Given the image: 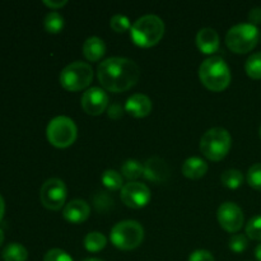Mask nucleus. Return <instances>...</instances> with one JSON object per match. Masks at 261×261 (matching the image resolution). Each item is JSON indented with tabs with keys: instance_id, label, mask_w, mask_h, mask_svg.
<instances>
[{
	"instance_id": "nucleus-18",
	"label": "nucleus",
	"mask_w": 261,
	"mask_h": 261,
	"mask_svg": "<svg viewBox=\"0 0 261 261\" xmlns=\"http://www.w3.org/2000/svg\"><path fill=\"white\" fill-rule=\"evenodd\" d=\"M106 53V45L103 40L97 36H91L83 43V54L88 61H98Z\"/></svg>"
},
{
	"instance_id": "nucleus-33",
	"label": "nucleus",
	"mask_w": 261,
	"mask_h": 261,
	"mask_svg": "<svg viewBox=\"0 0 261 261\" xmlns=\"http://www.w3.org/2000/svg\"><path fill=\"white\" fill-rule=\"evenodd\" d=\"M249 20H250V24H252V25L260 24L261 23V8L260 7H255L250 10Z\"/></svg>"
},
{
	"instance_id": "nucleus-15",
	"label": "nucleus",
	"mask_w": 261,
	"mask_h": 261,
	"mask_svg": "<svg viewBox=\"0 0 261 261\" xmlns=\"http://www.w3.org/2000/svg\"><path fill=\"white\" fill-rule=\"evenodd\" d=\"M143 176L152 182L162 184L167 181L168 176H170V170H168L167 163L162 158L152 157L144 163Z\"/></svg>"
},
{
	"instance_id": "nucleus-28",
	"label": "nucleus",
	"mask_w": 261,
	"mask_h": 261,
	"mask_svg": "<svg viewBox=\"0 0 261 261\" xmlns=\"http://www.w3.org/2000/svg\"><path fill=\"white\" fill-rule=\"evenodd\" d=\"M246 236L251 240L261 241V216H256L246 224Z\"/></svg>"
},
{
	"instance_id": "nucleus-36",
	"label": "nucleus",
	"mask_w": 261,
	"mask_h": 261,
	"mask_svg": "<svg viewBox=\"0 0 261 261\" xmlns=\"http://www.w3.org/2000/svg\"><path fill=\"white\" fill-rule=\"evenodd\" d=\"M255 257L257 261H261V244L257 245L256 249H255Z\"/></svg>"
},
{
	"instance_id": "nucleus-39",
	"label": "nucleus",
	"mask_w": 261,
	"mask_h": 261,
	"mask_svg": "<svg viewBox=\"0 0 261 261\" xmlns=\"http://www.w3.org/2000/svg\"><path fill=\"white\" fill-rule=\"evenodd\" d=\"M259 135H260V139H261V126H260V130H259Z\"/></svg>"
},
{
	"instance_id": "nucleus-5",
	"label": "nucleus",
	"mask_w": 261,
	"mask_h": 261,
	"mask_svg": "<svg viewBox=\"0 0 261 261\" xmlns=\"http://www.w3.org/2000/svg\"><path fill=\"white\" fill-rule=\"evenodd\" d=\"M110 240L116 249L130 251L142 245L144 240V228L137 221H121L112 227Z\"/></svg>"
},
{
	"instance_id": "nucleus-7",
	"label": "nucleus",
	"mask_w": 261,
	"mask_h": 261,
	"mask_svg": "<svg viewBox=\"0 0 261 261\" xmlns=\"http://www.w3.org/2000/svg\"><path fill=\"white\" fill-rule=\"evenodd\" d=\"M259 41V30L250 23H240L229 28L226 35V45L232 53L246 54L254 50Z\"/></svg>"
},
{
	"instance_id": "nucleus-26",
	"label": "nucleus",
	"mask_w": 261,
	"mask_h": 261,
	"mask_svg": "<svg viewBox=\"0 0 261 261\" xmlns=\"http://www.w3.org/2000/svg\"><path fill=\"white\" fill-rule=\"evenodd\" d=\"M110 25L117 33H124L132 28V23H130L129 18L124 14H115L110 20Z\"/></svg>"
},
{
	"instance_id": "nucleus-19",
	"label": "nucleus",
	"mask_w": 261,
	"mask_h": 261,
	"mask_svg": "<svg viewBox=\"0 0 261 261\" xmlns=\"http://www.w3.org/2000/svg\"><path fill=\"white\" fill-rule=\"evenodd\" d=\"M2 255L4 261H27L28 251L23 245L12 242L4 247Z\"/></svg>"
},
{
	"instance_id": "nucleus-4",
	"label": "nucleus",
	"mask_w": 261,
	"mask_h": 261,
	"mask_svg": "<svg viewBox=\"0 0 261 261\" xmlns=\"http://www.w3.org/2000/svg\"><path fill=\"white\" fill-rule=\"evenodd\" d=\"M232 147V137L224 127H212L204 133L200 139V152L205 158L219 162L229 153Z\"/></svg>"
},
{
	"instance_id": "nucleus-27",
	"label": "nucleus",
	"mask_w": 261,
	"mask_h": 261,
	"mask_svg": "<svg viewBox=\"0 0 261 261\" xmlns=\"http://www.w3.org/2000/svg\"><path fill=\"white\" fill-rule=\"evenodd\" d=\"M246 180L252 189L261 191V163H256L249 168Z\"/></svg>"
},
{
	"instance_id": "nucleus-17",
	"label": "nucleus",
	"mask_w": 261,
	"mask_h": 261,
	"mask_svg": "<svg viewBox=\"0 0 261 261\" xmlns=\"http://www.w3.org/2000/svg\"><path fill=\"white\" fill-rule=\"evenodd\" d=\"M182 175L191 180H198L205 176L208 172V165L205 161L200 157H190L184 162L182 165Z\"/></svg>"
},
{
	"instance_id": "nucleus-31",
	"label": "nucleus",
	"mask_w": 261,
	"mask_h": 261,
	"mask_svg": "<svg viewBox=\"0 0 261 261\" xmlns=\"http://www.w3.org/2000/svg\"><path fill=\"white\" fill-rule=\"evenodd\" d=\"M189 261H216L214 260L213 254L208 250H196L191 252Z\"/></svg>"
},
{
	"instance_id": "nucleus-37",
	"label": "nucleus",
	"mask_w": 261,
	"mask_h": 261,
	"mask_svg": "<svg viewBox=\"0 0 261 261\" xmlns=\"http://www.w3.org/2000/svg\"><path fill=\"white\" fill-rule=\"evenodd\" d=\"M3 242H4V232H3V229L0 228V246L3 245Z\"/></svg>"
},
{
	"instance_id": "nucleus-3",
	"label": "nucleus",
	"mask_w": 261,
	"mask_h": 261,
	"mask_svg": "<svg viewBox=\"0 0 261 261\" xmlns=\"http://www.w3.org/2000/svg\"><path fill=\"white\" fill-rule=\"evenodd\" d=\"M199 78L209 91L222 92L231 83V70L223 59L211 56L199 66Z\"/></svg>"
},
{
	"instance_id": "nucleus-12",
	"label": "nucleus",
	"mask_w": 261,
	"mask_h": 261,
	"mask_svg": "<svg viewBox=\"0 0 261 261\" xmlns=\"http://www.w3.org/2000/svg\"><path fill=\"white\" fill-rule=\"evenodd\" d=\"M109 94L103 88L91 87L82 96V107L91 116H98L109 109Z\"/></svg>"
},
{
	"instance_id": "nucleus-23",
	"label": "nucleus",
	"mask_w": 261,
	"mask_h": 261,
	"mask_svg": "<svg viewBox=\"0 0 261 261\" xmlns=\"http://www.w3.org/2000/svg\"><path fill=\"white\" fill-rule=\"evenodd\" d=\"M101 181H102V184H103L105 188L109 189L110 191L121 190L122 186L125 185L124 181H122V176L115 170L105 171V172L102 173Z\"/></svg>"
},
{
	"instance_id": "nucleus-6",
	"label": "nucleus",
	"mask_w": 261,
	"mask_h": 261,
	"mask_svg": "<svg viewBox=\"0 0 261 261\" xmlns=\"http://www.w3.org/2000/svg\"><path fill=\"white\" fill-rule=\"evenodd\" d=\"M93 81V69L88 63L74 61L63 69L59 76L61 87L69 92H78L88 88Z\"/></svg>"
},
{
	"instance_id": "nucleus-11",
	"label": "nucleus",
	"mask_w": 261,
	"mask_h": 261,
	"mask_svg": "<svg viewBox=\"0 0 261 261\" xmlns=\"http://www.w3.org/2000/svg\"><path fill=\"white\" fill-rule=\"evenodd\" d=\"M217 218L224 231L229 233H236L244 227L245 216L242 209L232 201L221 204L217 212Z\"/></svg>"
},
{
	"instance_id": "nucleus-24",
	"label": "nucleus",
	"mask_w": 261,
	"mask_h": 261,
	"mask_svg": "<svg viewBox=\"0 0 261 261\" xmlns=\"http://www.w3.org/2000/svg\"><path fill=\"white\" fill-rule=\"evenodd\" d=\"M221 181L226 188L232 189H239L240 186L244 182V175L240 170H236V168H229V170L224 171L221 176Z\"/></svg>"
},
{
	"instance_id": "nucleus-10",
	"label": "nucleus",
	"mask_w": 261,
	"mask_h": 261,
	"mask_svg": "<svg viewBox=\"0 0 261 261\" xmlns=\"http://www.w3.org/2000/svg\"><path fill=\"white\" fill-rule=\"evenodd\" d=\"M121 200L126 206L132 209H142L149 204L152 199L149 188L147 185L138 181H132L122 186L121 189Z\"/></svg>"
},
{
	"instance_id": "nucleus-2",
	"label": "nucleus",
	"mask_w": 261,
	"mask_h": 261,
	"mask_svg": "<svg viewBox=\"0 0 261 261\" xmlns=\"http://www.w3.org/2000/svg\"><path fill=\"white\" fill-rule=\"evenodd\" d=\"M165 23L158 15L147 14L138 18L130 28V37L139 47H152L162 40Z\"/></svg>"
},
{
	"instance_id": "nucleus-21",
	"label": "nucleus",
	"mask_w": 261,
	"mask_h": 261,
	"mask_svg": "<svg viewBox=\"0 0 261 261\" xmlns=\"http://www.w3.org/2000/svg\"><path fill=\"white\" fill-rule=\"evenodd\" d=\"M107 245V239L101 232H89L84 237V247L89 252H99Z\"/></svg>"
},
{
	"instance_id": "nucleus-25",
	"label": "nucleus",
	"mask_w": 261,
	"mask_h": 261,
	"mask_svg": "<svg viewBox=\"0 0 261 261\" xmlns=\"http://www.w3.org/2000/svg\"><path fill=\"white\" fill-rule=\"evenodd\" d=\"M246 74L252 79H261V53L252 54L245 63Z\"/></svg>"
},
{
	"instance_id": "nucleus-34",
	"label": "nucleus",
	"mask_w": 261,
	"mask_h": 261,
	"mask_svg": "<svg viewBox=\"0 0 261 261\" xmlns=\"http://www.w3.org/2000/svg\"><path fill=\"white\" fill-rule=\"evenodd\" d=\"M43 4H45L46 7L50 8V9L56 10V9H60V8L65 7V5L68 4V2H66V0H58V2H54V0H50V2H48V0H45V2H43Z\"/></svg>"
},
{
	"instance_id": "nucleus-32",
	"label": "nucleus",
	"mask_w": 261,
	"mask_h": 261,
	"mask_svg": "<svg viewBox=\"0 0 261 261\" xmlns=\"http://www.w3.org/2000/svg\"><path fill=\"white\" fill-rule=\"evenodd\" d=\"M124 112L125 109L119 103H111V106H109V109H107V115L112 120L121 119L124 116Z\"/></svg>"
},
{
	"instance_id": "nucleus-38",
	"label": "nucleus",
	"mask_w": 261,
	"mask_h": 261,
	"mask_svg": "<svg viewBox=\"0 0 261 261\" xmlns=\"http://www.w3.org/2000/svg\"><path fill=\"white\" fill-rule=\"evenodd\" d=\"M83 261H103V260L96 259V257H89V259H84Z\"/></svg>"
},
{
	"instance_id": "nucleus-8",
	"label": "nucleus",
	"mask_w": 261,
	"mask_h": 261,
	"mask_svg": "<svg viewBox=\"0 0 261 261\" xmlns=\"http://www.w3.org/2000/svg\"><path fill=\"white\" fill-rule=\"evenodd\" d=\"M46 137L48 143L56 148H68L78 137V127L75 122L68 116H56L46 127Z\"/></svg>"
},
{
	"instance_id": "nucleus-16",
	"label": "nucleus",
	"mask_w": 261,
	"mask_h": 261,
	"mask_svg": "<svg viewBox=\"0 0 261 261\" xmlns=\"http://www.w3.org/2000/svg\"><path fill=\"white\" fill-rule=\"evenodd\" d=\"M196 46H198L199 51L205 55H212V54L217 53L221 46V40H219V35L217 33L216 30L213 28H201L196 35Z\"/></svg>"
},
{
	"instance_id": "nucleus-35",
	"label": "nucleus",
	"mask_w": 261,
	"mask_h": 261,
	"mask_svg": "<svg viewBox=\"0 0 261 261\" xmlns=\"http://www.w3.org/2000/svg\"><path fill=\"white\" fill-rule=\"evenodd\" d=\"M4 212H5V201L4 199H3L2 194H0V221H2L3 217H4Z\"/></svg>"
},
{
	"instance_id": "nucleus-14",
	"label": "nucleus",
	"mask_w": 261,
	"mask_h": 261,
	"mask_svg": "<svg viewBox=\"0 0 261 261\" xmlns=\"http://www.w3.org/2000/svg\"><path fill=\"white\" fill-rule=\"evenodd\" d=\"M124 109L125 112L132 115L133 117L142 119V117L148 116L152 112L153 105L147 94L135 93L126 99Z\"/></svg>"
},
{
	"instance_id": "nucleus-29",
	"label": "nucleus",
	"mask_w": 261,
	"mask_h": 261,
	"mask_svg": "<svg viewBox=\"0 0 261 261\" xmlns=\"http://www.w3.org/2000/svg\"><path fill=\"white\" fill-rule=\"evenodd\" d=\"M249 246V240L247 236L245 234H233V236L229 239V249L231 251L236 252V254H241Z\"/></svg>"
},
{
	"instance_id": "nucleus-1",
	"label": "nucleus",
	"mask_w": 261,
	"mask_h": 261,
	"mask_svg": "<svg viewBox=\"0 0 261 261\" xmlns=\"http://www.w3.org/2000/svg\"><path fill=\"white\" fill-rule=\"evenodd\" d=\"M97 78L105 91L121 93L138 83L140 69L130 59L114 56L101 61L97 66Z\"/></svg>"
},
{
	"instance_id": "nucleus-13",
	"label": "nucleus",
	"mask_w": 261,
	"mask_h": 261,
	"mask_svg": "<svg viewBox=\"0 0 261 261\" xmlns=\"http://www.w3.org/2000/svg\"><path fill=\"white\" fill-rule=\"evenodd\" d=\"M91 214V206L86 200L82 199H74L69 201L63 211V217L66 222L73 224H81L89 218Z\"/></svg>"
},
{
	"instance_id": "nucleus-22",
	"label": "nucleus",
	"mask_w": 261,
	"mask_h": 261,
	"mask_svg": "<svg viewBox=\"0 0 261 261\" xmlns=\"http://www.w3.org/2000/svg\"><path fill=\"white\" fill-rule=\"evenodd\" d=\"M43 27H45V30L47 31L48 33H53V35L60 33L64 28L63 15L59 12H56V10L48 12L47 14H46L45 19H43Z\"/></svg>"
},
{
	"instance_id": "nucleus-9",
	"label": "nucleus",
	"mask_w": 261,
	"mask_h": 261,
	"mask_svg": "<svg viewBox=\"0 0 261 261\" xmlns=\"http://www.w3.org/2000/svg\"><path fill=\"white\" fill-rule=\"evenodd\" d=\"M68 196V189L60 178H48L43 182L40 190L41 203L50 211H60L64 206Z\"/></svg>"
},
{
	"instance_id": "nucleus-30",
	"label": "nucleus",
	"mask_w": 261,
	"mask_h": 261,
	"mask_svg": "<svg viewBox=\"0 0 261 261\" xmlns=\"http://www.w3.org/2000/svg\"><path fill=\"white\" fill-rule=\"evenodd\" d=\"M43 261H73L70 255L61 249H51L46 252Z\"/></svg>"
},
{
	"instance_id": "nucleus-20",
	"label": "nucleus",
	"mask_w": 261,
	"mask_h": 261,
	"mask_svg": "<svg viewBox=\"0 0 261 261\" xmlns=\"http://www.w3.org/2000/svg\"><path fill=\"white\" fill-rule=\"evenodd\" d=\"M143 173H144V165L139 162L137 160H127L122 163L121 166V175L125 178L129 180V182L132 181L138 180L139 177H142Z\"/></svg>"
}]
</instances>
